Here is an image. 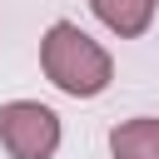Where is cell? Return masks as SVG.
Here are the masks:
<instances>
[{
	"mask_svg": "<svg viewBox=\"0 0 159 159\" xmlns=\"http://www.w3.org/2000/svg\"><path fill=\"white\" fill-rule=\"evenodd\" d=\"M154 5H159V0H89V10L99 15V25H104V30H114L119 40L144 35V30H149V20H154Z\"/></svg>",
	"mask_w": 159,
	"mask_h": 159,
	"instance_id": "cell-4",
	"label": "cell"
},
{
	"mask_svg": "<svg viewBox=\"0 0 159 159\" xmlns=\"http://www.w3.org/2000/svg\"><path fill=\"white\" fill-rule=\"evenodd\" d=\"M0 144L15 159H55L60 114L40 99H10V104H0Z\"/></svg>",
	"mask_w": 159,
	"mask_h": 159,
	"instance_id": "cell-2",
	"label": "cell"
},
{
	"mask_svg": "<svg viewBox=\"0 0 159 159\" xmlns=\"http://www.w3.org/2000/svg\"><path fill=\"white\" fill-rule=\"evenodd\" d=\"M40 65H45L50 84L65 89V94H75V99H94V94H104L109 80H114L109 50H104L99 40H89L75 20H55V25L45 30V40H40Z\"/></svg>",
	"mask_w": 159,
	"mask_h": 159,
	"instance_id": "cell-1",
	"label": "cell"
},
{
	"mask_svg": "<svg viewBox=\"0 0 159 159\" xmlns=\"http://www.w3.org/2000/svg\"><path fill=\"white\" fill-rule=\"evenodd\" d=\"M109 154L114 159H159V119L139 114L109 129Z\"/></svg>",
	"mask_w": 159,
	"mask_h": 159,
	"instance_id": "cell-3",
	"label": "cell"
}]
</instances>
